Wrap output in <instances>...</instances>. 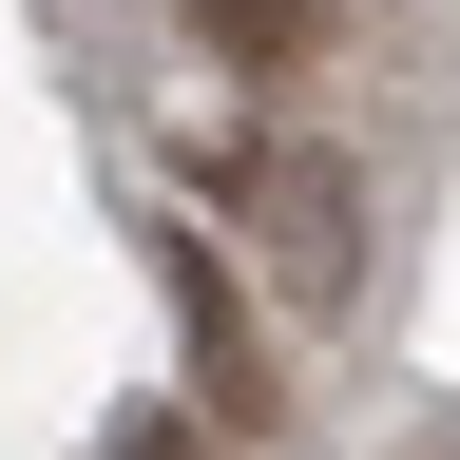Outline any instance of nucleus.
Masks as SVG:
<instances>
[{"label": "nucleus", "instance_id": "nucleus-2", "mask_svg": "<svg viewBox=\"0 0 460 460\" xmlns=\"http://www.w3.org/2000/svg\"><path fill=\"white\" fill-rule=\"evenodd\" d=\"M172 288H192V365H211V422H269V365H250V307H230L211 250H172Z\"/></svg>", "mask_w": 460, "mask_h": 460}, {"label": "nucleus", "instance_id": "nucleus-1", "mask_svg": "<svg viewBox=\"0 0 460 460\" xmlns=\"http://www.w3.org/2000/svg\"><path fill=\"white\" fill-rule=\"evenodd\" d=\"M230 192H250V230L288 250V288H345V269H365V172H345V154H307V135H288V154H250V172H230Z\"/></svg>", "mask_w": 460, "mask_h": 460}, {"label": "nucleus", "instance_id": "nucleus-3", "mask_svg": "<svg viewBox=\"0 0 460 460\" xmlns=\"http://www.w3.org/2000/svg\"><path fill=\"white\" fill-rule=\"evenodd\" d=\"M192 39H211V58H307L326 0H192Z\"/></svg>", "mask_w": 460, "mask_h": 460}, {"label": "nucleus", "instance_id": "nucleus-4", "mask_svg": "<svg viewBox=\"0 0 460 460\" xmlns=\"http://www.w3.org/2000/svg\"><path fill=\"white\" fill-rule=\"evenodd\" d=\"M96 460H211V441H192V422H172V402H154V422H115Z\"/></svg>", "mask_w": 460, "mask_h": 460}]
</instances>
